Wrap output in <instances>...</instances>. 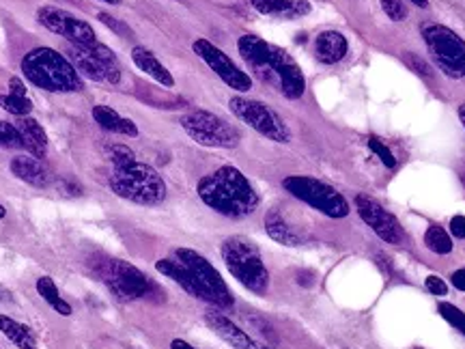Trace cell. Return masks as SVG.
<instances>
[{"mask_svg": "<svg viewBox=\"0 0 465 349\" xmlns=\"http://www.w3.org/2000/svg\"><path fill=\"white\" fill-rule=\"evenodd\" d=\"M237 50L246 65L272 89L286 100H300L306 91V78L286 50L265 41L258 35H244L237 41Z\"/></svg>", "mask_w": 465, "mask_h": 349, "instance_id": "obj_1", "label": "cell"}, {"mask_svg": "<svg viewBox=\"0 0 465 349\" xmlns=\"http://www.w3.org/2000/svg\"><path fill=\"white\" fill-rule=\"evenodd\" d=\"M196 192L209 210L233 220L250 216L261 200L254 186L235 166H220L218 170L205 174L198 182Z\"/></svg>", "mask_w": 465, "mask_h": 349, "instance_id": "obj_2", "label": "cell"}, {"mask_svg": "<svg viewBox=\"0 0 465 349\" xmlns=\"http://www.w3.org/2000/svg\"><path fill=\"white\" fill-rule=\"evenodd\" d=\"M22 71L33 86L48 93H78L82 76L65 54L52 48H35L22 58Z\"/></svg>", "mask_w": 465, "mask_h": 349, "instance_id": "obj_3", "label": "cell"}, {"mask_svg": "<svg viewBox=\"0 0 465 349\" xmlns=\"http://www.w3.org/2000/svg\"><path fill=\"white\" fill-rule=\"evenodd\" d=\"M108 186L116 196L136 203V205L153 207L166 198V184L158 170L138 160L112 168Z\"/></svg>", "mask_w": 465, "mask_h": 349, "instance_id": "obj_4", "label": "cell"}, {"mask_svg": "<svg viewBox=\"0 0 465 349\" xmlns=\"http://www.w3.org/2000/svg\"><path fill=\"white\" fill-rule=\"evenodd\" d=\"M220 252L233 278H237V282H242L248 291H252L256 296L265 294L270 287V272L263 264V256H261V250L256 248V244H252L246 238L233 235L224 240Z\"/></svg>", "mask_w": 465, "mask_h": 349, "instance_id": "obj_5", "label": "cell"}, {"mask_svg": "<svg viewBox=\"0 0 465 349\" xmlns=\"http://www.w3.org/2000/svg\"><path fill=\"white\" fill-rule=\"evenodd\" d=\"M284 190L300 198L306 205H310L312 210L321 212L324 216H330V218H345L349 214V203L347 198L336 192L332 186L319 182L314 177H306V174H289L282 182Z\"/></svg>", "mask_w": 465, "mask_h": 349, "instance_id": "obj_6", "label": "cell"}, {"mask_svg": "<svg viewBox=\"0 0 465 349\" xmlns=\"http://www.w3.org/2000/svg\"><path fill=\"white\" fill-rule=\"evenodd\" d=\"M422 37L429 54L448 78H465V41L442 24H424Z\"/></svg>", "mask_w": 465, "mask_h": 349, "instance_id": "obj_7", "label": "cell"}, {"mask_svg": "<svg viewBox=\"0 0 465 349\" xmlns=\"http://www.w3.org/2000/svg\"><path fill=\"white\" fill-rule=\"evenodd\" d=\"M186 134L202 147L233 149L240 144V132L209 110H192L181 116Z\"/></svg>", "mask_w": 465, "mask_h": 349, "instance_id": "obj_8", "label": "cell"}, {"mask_svg": "<svg viewBox=\"0 0 465 349\" xmlns=\"http://www.w3.org/2000/svg\"><path fill=\"white\" fill-rule=\"evenodd\" d=\"M69 61L78 69L80 76L89 78L93 82H108L119 84L121 82V65L116 54L104 43L91 46H71L69 43Z\"/></svg>", "mask_w": 465, "mask_h": 349, "instance_id": "obj_9", "label": "cell"}, {"mask_svg": "<svg viewBox=\"0 0 465 349\" xmlns=\"http://www.w3.org/2000/svg\"><path fill=\"white\" fill-rule=\"evenodd\" d=\"M228 108L242 123H246L261 136H265L274 142L291 140V130L282 121V116L276 110H272L268 104L248 97H230Z\"/></svg>", "mask_w": 465, "mask_h": 349, "instance_id": "obj_10", "label": "cell"}, {"mask_svg": "<svg viewBox=\"0 0 465 349\" xmlns=\"http://www.w3.org/2000/svg\"><path fill=\"white\" fill-rule=\"evenodd\" d=\"M99 278L119 302L140 300L151 291V282L138 268L123 259H108L99 266Z\"/></svg>", "mask_w": 465, "mask_h": 349, "instance_id": "obj_11", "label": "cell"}, {"mask_svg": "<svg viewBox=\"0 0 465 349\" xmlns=\"http://www.w3.org/2000/svg\"><path fill=\"white\" fill-rule=\"evenodd\" d=\"M37 20L43 28H48L50 33L65 37L71 46H91L97 43V35L93 31V26L89 22H84L76 15H71L65 9L58 7H39L37 9Z\"/></svg>", "mask_w": 465, "mask_h": 349, "instance_id": "obj_12", "label": "cell"}, {"mask_svg": "<svg viewBox=\"0 0 465 349\" xmlns=\"http://www.w3.org/2000/svg\"><path fill=\"white\" fill-rule=\"evenodd\" d=\"M192 50L226 86H230V89H235L240 93H246L252 89V78L246 71H242L235 63L230 61V56L224 54L209 39H196L192 43Z\"/></svg>", "mask_w": 465, "mask_h": 349, "instance_id": "obj_13", "label": "cell"}, {"mask_svg": "<svg viewBox=\"0 0 465 349\" xmlns=\"http://www.w3.org/2000/svg\"><path fill=\"white\" fill-rule=\"evenodd\" d=\"M177 259L181 264L198 278V282L202 285V289L207 291L209 298H211V304L220 306V308H226V306H233V296H230V289L226 287L224 278L220 276V272L209 264V261L198 254L196 250L192 248H177Z\"/></svg>", "mask_w": 465, "mask_h": 349, "instance_id": "obj_14", "label": "cell"}, {"mask_svg": "<svg viewBox=\"0 0 465 349\" xmlns=\"http://www.w3.org/2000/svg\"><path fill=\"white\" fill-rule=\"evenodd\" d=\"M356 210H358L360 218L373 228L377 238H382L386 244H394V246L405 244V231H403L401 222L384 205H380L375 198H370L366 194H358Z\"/></svg>", "mask_w": 465, "mask_h": 349, "instance_id": "obj_15", "label": "cell"}, {"mask_svg": "<svg viewBox=\"0 0 465 349\" xmlns=\"http://www.w3.org/2000/svg\"><path fill=\"white\" fill-rule=\"evenodd\" d=\"M155 268H158L160 274H164V276H168L170 280L177 282V285L186 291V294H190V296H194V298H198V300L211 302L209 294H207L205 289H202V285L198 282V278L181 264L179 259H160L158 264H155Z\"/></svg>", "mask_w": 465, "mask_h": 349, "instance_id": "obj_16", "label": "cell"}, {"mask_svg": "<svg viewBox=\"0 0 465 349\" xmlns=\"http://www.w3.org/2000/svg\"><path fill=\"white\" fill-rule=\"evenodd\" d=\"M205 322H207V326H209L220 338H224L228 345H233L235 349H263L248 332H244L242 328H237V326L233 324L230 319H228L226 315H222V313H216V310L205 313Z\"/></svg>", "mask_w": 465, "mask_h": 349, "instance_id": "obj_17", "label": "cell"}, {"mask_svg": "<svg viewBox=\"0 0 465 349\" xmlns=\"http://www.w3.org/2000/svg\"><path fill=\"white\" fill-rule=\"evenodd\" d=\"M9 168L20 182H24L28 186L46 188L52 182V174H50L48 166L43 164V160H39L35 156H18L11 160Z\"/></svg>", "mask_w": 465, "mask_h": 349, "instance_id": "obj_18", "label": "cell"}, {"mask_svg": "<svg viewBox=\"0 0 465 349\" xmlns=\"http://www.w3.org/2000/svg\"><path fill=\"white\" fill-rule=\"evenodd\" d=\"M314 58L324 65H336L347 56L349 43L342 33L338 31H324L314 37Z\"/></svg>", "mask_w": 465, "mask_h": 349, "instance_id": "obj_19", "label": "cell"}, {"mask_svg": "<svg viewBox=\"0 0 465 349\" xmlns=\"http://www.w3.org/2000/svg\"><path fill=\"white\" fill-rule=\"evenodd\" d=\"M250 5L263 15L280 18V20H296L308 15L312 5L308 0H250Z\"/></svg>", "mask_w": 465, "mask_h": 349, "instance_id": "obj_20", "label": "cell"}, {"mask_svg": "<svg viewBox=\"0 0 465 349\" xmlns=\"http://www.w3.org/2000/svg\"><path fill=\"white\" fill-rule=\"evenodd\" d=\"M265 231L274 242H278L282 246H302L304 244V235L286 220V216L278 207H274L265 214Z\"/></svg>", "mask_w": 465, "mask_h": 349, "instance_id": "obj_21", "label": "cell"}, {"mask_svg": "<svg viewBox=\"0 0 465 349\" xmlns=\"http://www.w3.org/2000/svg\"><path fill=\"white\" fill-rule=\"evenodd\" d=\"M22 136V142H24V149L31 151V156L43 160L46 158V151H48V134L46 130L41 128V123L33 116H18V121L13 123Z\"/></svg>", "mask_w": 465, "mask_h": 349, "instance_id": "obj_22", "label": "cell"}, {"mask_svg": "<svg viewBox=\"0 0 465 349\" xmlns=\"http://www.w3.org/2000/svg\"><path fill=\"white\" fill-rule=\"evenodd\" d=\"M132 61H134V65H136L142 74L151 76L158 84L168 86V89H172V86H174L172 74L162 65L160 58H158L151 50L144 48V46H136V48L132 50Z\"/></svg>", "mask_w": 465, "mask_h": 349, "instance_id": "obj_23", "label": "cell"}, {"mask_svg": "<svg viewBox=\"0 0 465 349\" xmlns=\"http://www.w3.org/2000/svg\"><path fill=\"white\" fill-rule=\"evenodd\" d=\"M93 119L99 128H104L106 132L112 134H121V136H138V128L132 119H125L114 108L106 106V104H97L93 106Z\"/></svg>", "mask_w": 465, "mask_h": 349, "instance_id": "obj_24", "label": "cell"}, {"mask_svg": "<svg viewBox=\"0 0 465 349\" xmlns=\"http://www.w3.org/2000/svg\"><path fill=\"white\" fill-rule=\"evenodd\" d=\"M0 332H3L18 349H37V341L31 328L15 322V319L7 315H0Z\"/></svg>", "mask_w": 465, "mask_h": 349, "instance_id": "obj_25", "label": "cell"}, {"mask_svg": "<svg viewBox=\"0 0 465 349\" xmlns=\"http://www.w3.org/2000/svg\"><path fill=\"white\" fill-rule=\"evenodd\" d=\"M37 291H39V296H41L58 315H63V317H69V315H71V306L61 298V294H58V289H56V285H54V280H52L50 276H41V278L37 280Z\"/></svg>", "mask_w": 465, "mask_h": 349, "instance_id": "obj_26", "label": "cell"}, {"mask_svg": "<svg viewBox=\"0 0 465 349\" xmlns=\"http://www.w3.org/2000/svg\"><path fill=\"white\" fill-rule=\"evenodd\" d=\"M424 244L435 254H448L452 252V240L442 226H429L424 233Z\"/></svg>", "mask_w": 465, "mask_h": 349, "instance_id": "obj_27", "label": "cell"}, {"mask_svg": "<svg viewBox=\"0 0 465 349\" xmlns=\"http://www.w3.org/2000/svg\"><path fill=\"white\" fill-rule=\"evenodd\" d=\"M0 108L7 110L13 116H31L33 112V102L28 97H18V95H0Z\"/></svg>", "mask_w": 465, "mask_h": 349, "instance_id": "obj_28", "label": "cell"}, {"mask_svg": "<svg viewBox=\"0 0 465 349\" xmlns=\"http://www.w3.org/2000/svg\"><path fill=\"white\" fill-rule=\"evenodd\" d=\"M106 158L112 164V168H116V166H123V164L134 162L136 153L130 147H125V144H108V147H106Z\"/></svg>", "mask_w": 465, "mask_h": 349, "instance_id": "obj_29", "label": "cell"}, {"mask_svg": "<svg viewBox=\"0 0 465 349\" xmlns=\"http://www.w3.org/2000/svg\"><path fill=\"white\" fill-rule=\"evenodd\" d=\"M0 144H3V147H11V149H24V142H22L18 128L13 123L3 121V119H0Z\"/></svg>", "mask_w": 465, "mask_h": 349, "instance_id": "obj_30", "label": "cell"}, {"mask_svg": "<svg viewBox=\"0 0 465 349\" xmlns=\"http://www.w3.org/2000/svg\"><path fill=\"white\" fill-rule=\"evenodd\" d=\"M440 313H442V317L446 319L450 326H454L457 330H461L465 334V313L463 310H459L457 306H452L448 302H442L440 304Z\"/></svg>", "mask_w": 465, "mask_h": 349, "instance_id": "obj_31", "label": "cell"}, {"mask_svg": "<svg viewBox=\"0 0 465 349\" xmlns=\"http://www.w3.org/2000/svg\"><path fill=\"white\" fill-rule=\"evenodd\" d=\"M368 147H370V151H373L377 158H380L388 168H394V166H396V158H394V153L386 147V144H384L380 138L370 136V138H368Z\"/></svg>", "mask_w": 465, "mask_h": 349, "instance_id": "obj_32", "label": "cell"}, {"mask_svg": "<svg viewBox=\"0 0 465 349\" xmlns=\"http://www.w3.org/2000/svg\"><path fill=\"white\" fill-rule=\"evenodd\" d=\"M382 9L394 22H403L407 18V7L403 0H382Z\"/></svg>", "mask_w": 465, "mask_h": 349, "instance_id": "obj_33", "label": "cell"}, {"mask_svg": "<svg viewBox=\"0 0 465 349\" xmlns=\"http://www.w3.org/2000/svg\"><path fill=\"white\" fill-rule=\"evenodd\" d=\"M97 20H99L102 24L110 26L114 33L125 35V37H130V35H132V31H130V28H127L125 24H121V22H114V18H112V15H108V13H99V15H97Z\"/></svg>", "mask_w": 465, "mask_h": 349, "instance_id": "obj_34", "label": "cell"}, {"mask_svg": "<svg viewBox=\"0 0 465 349\" xmlns=\"http://www.w3.org/2000/svg\"><path fill=\"white\" fill-rule=\"evenodd\" d=\"M424 285L433 296H446L448 294V285L440 276H429Z\"/></svg>", "mask_w": 465, "mask_h": 349, "instance_id": "obj_35", "label": "cell"}, {"mask_svg": "<svg viewBox=\"0 0 465 349\" xmlns=\"http://www.w3.org/2000/svg\"><path fill=\"white\" fill-rule=\"evenodd\" d=\"M405 63L410 65L412 69H418V74H422V76H431L429 65H426L424 61H420V58H418V56H414V54H405Z\"/></svg>", "mask_w": 465, "mask_h": 349, "instance_id": "obj_36", "label": "cell"}, {"mask_svg": "<svg viewBox=\"0 0 465 349\" xmlns=\"http://www.w3.org/2000/svg\"><path fill=\"white\" fill-rule=\"evenodd\" d=\"M450 233L459 240H465V216H454L450 220Z\"/></svg>", "mask_w": 465, "mask_h": 349, "instance_id": "obj_37", "label": "cell"}, {"mask_svg": "<svg viewBox=\"0 0 465 349\" xmlns=\"http://www.w3.org/2000/svg\"><path fill=\"white\" fill-rule=\"evenodd\" d=\"M9 93H11V95H18V97H28V95H26V84H24L20 78H11V80H9Z\"/></svg>", "mask_w": 465, "mask_h": 349, "instance_id": "obj_38", "label": "cell"}, {"mask_svg": "<svg viewBox=\"0 0 465 349\" xmlns=\"http://www.w3.org/2000/svg\"><path fill=\"white\" fill-rule=\"evenodd\" d=\"M450 280H452V285H454L459 291H465V268H463V270H457V272L450 276Z\"/></svg>", "mask_w": 465, "mask_h": 349, "instance_id": "obj_39", "label": "cell"}, {"mask_svg": "<svg viewBox=\"0 0 465 349\" xmlns=\"http://www.w3.org/2000/svg\"><path fill=\"white\" fill-rule=\"evenodd\" d=\"M170 349H194L190 343H186V341H181V338H174L172 343H170Z\"/></svg>", "mask_w": 465, "mask_h": 349, "instance_id": "obj_40", "label": "cell"}, {"mask_svg": "<svg viewBox=\"0 0 465 349\" xmlns=\"http://www.w3.org/2000/svg\"><path fill=\"white\" fill-rule=\"evenodd\" d=\"M459 119H461V123L465 128V104H461V108H459Z\"/></svg>", "mask_w": 465, "mask_h": 349, "instance_id": "obj_41", "label": "cell"}, {"mask_svg": "<svg viewBox=\"0 0 465 349\" xmlns=\"http://www.w3.org/2000/svg\"><path fill=\"white\" fill-rule=\"evenodd\" d=\"M412 3H414V5H418V7H422V9H424V7H426V5H429V0H412Z\"/></svg>", "mask_w": 465, "mask_h": 349, "instance_id": "obj_42", "label": "cell"}, {"mask_svg": "<svg viewBox=\"0 0 465 349\" xmlns=\"http://www.w3.org/2000/svg\"><path fill=\"white\" fill-rule=\"evenodd\" d=\"M102 3H108V5H119L121 0H102Z\"/></svg>", "mask_w": 465, "mask_h": 349, "instance_id": "obj_43", "label": "cell"}, {"mask_svg": "<svg viewBox=\"0 0 465 349\" xmlns=\"http://www.w3.org/2000/svg\"><path fill=\"white\" fill-rule=\"evenodd\" d=\"M5 214H7V210H5L3 203H0V218H5Z\"/></svg>", "mask_w": 465, "mask_h": 349, "instance_id": "obj_44", "label": "cell"}, {"mask_svg": "<svg viewBox=\"0 0 465 349\" xmlns=\"http://www.w3.org/2000/svg\"><path fill=\"white\" fill-rule=\"evenodd\" d=\"M418 349H420V347H418Z\"/></svg>", "mask_w": 465, "mask_h": 349, "instance_id": "obj_45", "label": "cell"}]
</instances>
